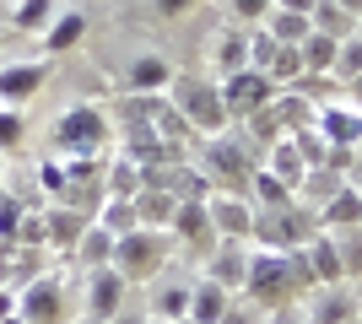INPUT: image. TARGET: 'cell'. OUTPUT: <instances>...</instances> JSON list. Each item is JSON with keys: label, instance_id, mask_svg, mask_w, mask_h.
Returning <instances> with one entry per match:
<instances>
[{"label": "cell", "instance_id": "cell-1", "mask_svg": "<svg viewBox=\"0 0 362 324\" xmlns=\"http://www.w3.org/2000/svg\"><path fill=\"white\" fill-rule=\"evenodd\" d=\"M319 211L303 200H287V205H255V232H249V244L271 248V254H292L303 248L308 238H319Z\"/></svg>", "mask_w": 362, "mask_h": 324}, {"label": "cell", "instance_id": "cell-2", "mask_svg": "<svg viewBox=\"0 0 362 324\" xmlns=\"http://www.w3.org/2000/svg\"><path fill=\"white\" fill-rule=\"evenodd\" d=\"M173 108L184 114V124L195 136H222L227 130V103H222V87L216 81H200V76H173Z\"/></svg>", "mask_w": 362, "mask_h": 324}, {"label": "cell", "instance_id": "cell-3", "mask_svg": "<svg viewBox=\"0 0 362 324\" xmlns=\"http://www.w3.org/2000/svg\"><path fill=\"white\" fill-rule=\"evenodd\" d=\"M108 265H114L130 287H136V281H151L168 265V232L136 227V232H124V238H114V260Z\"/></svg>", "mask_w": 362, "mask_h": 324}, {"label": "cell", "instance_id": "cell-4", "mask_svg": "<svg viewBox=\"0 0 362 324\" xmlns=\"http://www.w3.org/2000/svg\"><path fill=\"white\" fill-rule=\"evenodd\" d=\"M103 140H108V114L92 108V103H76L54 119V146H60L65 157H98Z\"/></svg>", "mask_w": 362, "mask_h": 324}, {"label": "cell", "instance_id": "cell-5", "mask_svg": "<svg viewBox=\"0 0 362 324\" xmlns=\"http://www.w3.org/2000/svg\"><path fill=\"white\" fill-rule=\"evenodd\" d=\"M206 179H211V189H222V195H249V184H255V162L233 146L227 136H211L206 140Z\"/></svg>", "mask_w": 362, "mask_h": 324}, {"label": "cell", "instance_id": "cell-6", "mask_svg": "<svg viewBox=\"0 0 362 324\" xmlns=\"http://www.w3.org/2000/svg\"><path fill=\"white\" fill-rule=\"evenodd\" d=\"M276 97V81L265 76V71H255V65H243V71H233V76H222V103H227V119H249V114H259V108Z\"/></svg>", "mask_w": 362, "mask_h": 324}, {"label": "cell", "instance_id": "cell-7", "mask_svg": "<svg viewBox=\"0 0 362 324\" xmlns=\"http://www.w3.org/2000/svg\"><path fill=\"white\" fill-rule=\"evenodd\" d=\"M16 313L28 324H65V287L54 276H33L16 287Z\"/></svg>", "mask_w": 362, "mask_h": 324}, {"label": "cell", "instance_id": "cell-8", "mask_svg": "<svg viewBox=\"0 0 362 324\" xmlns=\"http://www.w3.org/2000/svg\"><path fill=\"white\" fill-rule=\"evenodd\" d=\"M206 211H211L216 238H238V244H249V232H255V200H249V195H222V189H211Z\"/></svg>", "mask_w": 362, "mask_h": 324}, {"label": "cell", "instance_id": "cell-9", "mask_svg": "<svg viewBox=\"0 0 362 324\" xmlns=\"http://www.w3.org/2000/svg\"><path fill=\"white\" fill-rule=\"evenodd\" d=\"M357 313H362V297L346 292V281L308 292V324H357Z\"/></svg>", "mask_w": 362, "mask_h": 324}, {"label": "cell", "instance_id": "cell-10", "mask_svg": "<svg viewBox=\"0 0 362 324\" xmlns=\"http://www.w3.org/2000/svg\"><path fill=\"white\" fill-rule=\"evenodd\" d=\"M124 292H130V281L114 270V265H98V270H87V313L92 319H114V313L124 308Z\"/></svg>", "mask_w": 362, "mask_h": 324}, {"label": "cell", "instance_id": "cell-11", "mask_svg": "<svg viewBox=\"0 0 362 324\" xmlns=\"http://www.w3.org/2000/svg\"><path fill=\"white\" fill-rule=\"evenodd\" d=\"M168 238H184L195 254H211V248L222 244V238H216V227H211V211H206V200H179Z\"/></svg>", "mask_w": 362, "mask_h": 324}, {"label": "cell", "instance_id": "cell-12", "mask_svg": "<svg viewBox=\"0 0 362 324\" xmlns=\"http://www.w3.org/2000/svg\"><path fill=\"white\" fill-rule=\"evenodd\" d=\"M249 260H255V248H243L238 238H222V244L206 254V276L227 292H243V276H249Z\"/></svg>", "mask_w": 362, "mask_h": 324}, {"label": "cell", "instance_id": "cell-13", "mask_svg": "<svg viewBox=\"0 0 362 324\" xmlns=\"http://www.w3.org/2000/svg\"><path fill=\"white\" fill-rule=\"evenodd\" d=\"M314 130L325 136V146H362V114L346 103L314 108Z\"/></svg>", "mask_w": 362, "mask_h": 324}, {"label": "cell", "instance_id": "cell-14", "mask_svg": "<svg viewBox=\"0 0 362 324\" xmlns=\"http://www.w3.org/2000/svg\"><path fill=\"white\" fill-rule=\"evenodd\" d=\"M44 81H49L44 60H28V65H0V103H6V108H22L28 97L44 92Z\"/></svg>", "mask_w": 362, "mask_h": 324}, {"label": "cell", "instance_id": "cell-15", "mask_svg": "<svg viewBox=\"0 0 362 324\" xmlns=\"http://www.w3.org/2000/svg\"><path fill=\"white\" fill-rule=\"evenodd\" d=\"M87 222H92L87 211H76V205H65V200L44 205V227H49V248H54V254H71V248L81 244V232H87Z\"/></svg>", "mask_w": 362, "mask_h": 324}, {"label": "cell", "instance_id": "cell-16", "mask_svg": "<svg viewBox=\"0 0 362 324\" xmlns=\"http://www.w3.org/2000/svg\"><path fill=\"white\" fill-rule=\"evenodd\" d=\"M168 87H173V65L157 60V54H141L124 76V92H141V97H163Z\"/></svg>", "mask_w": 362, "mask_h": 324}, {"label": "cell", "instance_id": "cell-17", "mask_svg": "<svg viewBox=\"0 0 362 324\" xmlns=\"http://www.w3.org/2000/svg\"><path fill=\"white\" fill-rule=\"evenodd\" d=\"M130 205H136V222L151 227V232H168V227H173V211H179V200H173L168 189H151V184H141Z\"/></svg>", "mask_w": 362, "mask_h": 324}, {"label": "cell", "instance_id": "cell-18", "mask_svg": "<svg viewBox=\"0 0 362 324\" xmlns=\"http://www.w3.org/2000/svg\"><path fill=\"white\" fill-rule=\"evenodd\" d=\"M227 308H233V292H227V287H216L211 276L189 287V319H195V324H216Z\"/></svg>", "mask_w": 362, "mask_h": 324}, {"label": "cell", "instance_id": "cell-19", "mask_svg": "<svg viewBox=\"0 0 362 324\" xmlns=\"http://www.w3.org/2000/svg\"><path fill=\"white\" fill-rule=\"evenodd\" d=\"M319 227H325V232H330V227H362V195L351 184H341L330 200L319 205Z\"/></svg>", "mask_w": 362, "mask_h": 324}, {"label": "cell", "instance_id": "cell-20", "mask_svg": "<svg viewBox=\"0 0 362 324\" xmlns=\"http://www.w3.org/2000/svg\"><path fill=\"white\" fill-rule=\"evenodd\" d=\"M259 168L271 173V179H281V184L292 189V195H298V184H303V173H308V162H303L298 157V146H292V136H281L271 146V162H259Z\"/></svg>", "mask_w": 362, "mask_h": 324}, {"label": "cell", "instance_id": "cell-21", "mask_svg": "<svg viewBox=\"0 0 362 324\" xmlns=\"http://www.w3.org/2000/svg\"><path fill=\"white\" fill-rule=\"evenodd\" d=\"M76 260L87 265V270H98V265H108L114 260V232L108 227H98V222H87V232H81V244L71 248Z\"/></svg>", "mask_w": 362, "mask_h": 324}, {"label": "cell", "instance_id": "cell-22", "mask_svg": "<svg viewBox=\"0 0 362 324\" xmlns=\"http://www.w3.org/2000/svg\"><path fill=\"white\" fill-rule=\"evenodd\" d=\"M308 22H314V32H325V38H335V44H341V38H351V28H357V16L341 11L335 0H319L314 11H308Z\"/></svg>", "mask_w": 362, "mask_h": 324}, {"label": "cell", "instance_id": "cell-23", "mask_svg": "<svg viewBox=\"0 0 362 324\" xmlns=\"http://www.w3.org/2000/svg\"><path fill=\"white\" fill-rule=\"evenodd\" d=\"M330 244L341 254V276L362 281V227H330Z\"/></svg>", "mask_w": 362, "mask_h": 324}, {"label": "cell", "instance_id": "cell-24", "mask_svg": "<svg viewBox=\"0 0 362 324\" xmlns=\"http://www.w3.org/2000/svg\"><path fill=\"white\" fill-rule=\"evenodd\" d=\"M81 32H87V16L81 11H60L54 22H49V32H44V49H54V54H60V49H76Z\"/></svg>", "mask_w": 362, "mask_h": 324}, {"label": "cell", "instance_id": "cell-25", "mask_svg": "<svg viewBox=\"0 0 362 324\" xmlns=\"http://www.w3.org/2000/svg\"><path fill=\"white\" fill-rule=\"evenodd\" d=\"M303 71H308V76H330V65H335V38H325V32H308V38H303Z\"/></svg>", "mask_w": 362, "mask_h": 324}, {"label": "cell", "instance_id": "cell-26", "mask_svg": "<svg viewBox=\"0 0 362 324\" xmlns=\"http://www.w3.org/2000/svg\"><path fill=\"white\" fill-rule=\"evenodd\" d=\"M92 222H98V227H108L114 238H124V232H136V227H141V222H136V205H130V200H103Z\"/></svg>", "mask_w": 362, "mask_h": 324}, {"label": "cell", "instance_id": "cell-27", "mask_svg": "<svg viewBox=\"0 0 362 324\" xmlns=\"http://www.w3.org/2000/svg\"><path fill=\"white\" fill-rule=\"evenodd\" d=\"M308 32H314V22L303 11H271V38L276 44H303Z\"/></svg>", "mask_w": 362, "mask_h": 324}, {"label": "cell", "instance_id": "cell-28", "mask_svg": "<svg viewBox=\"0 0 362 324\" xmlns=\"http://www.w3.org/2000/svg\"><path fill=\"white\" fill-rule=\"evenodd\" d=\"M330 76H341V81H357V76H362V32L341 38V49H335V65H330Z\"/></svg>", "mask_w": 362, "mask_h": 324}, {"label": "cell", "instance_id": "cell-29", "mask_svg": "<svg viewBox=\"0 0 362 324\" xmlns=\"http://www.w3.org/2000/svg\"><path fill=\"white\" fill-rule=\"evenodd\" d=\"M44 22H54V0H16L11 6V28L33 32V28H44Z\"/></svg>", "mask_w": 362, "mask_h": 324}, {"label": "cell", "instance_id": "cell-30", "mask_svg": "<svg viewBox=\"0 0 362 324\" xmlns=\"http://www.w3.org/2000/svg\"><path fill=\"white\" fill-rule=\"evenodd\" d=\"M243 65H249V38H243V32H227L222 44H216V71L233 76V71H243Z\"/></svg>", "mask_w": 362, "mask_h": 324}, {"label": "cell", "instance_id": "cell-31", "mask_svg": "<svg viewBox=\"0 0 362 324\" xmlns=\"http://www.w3.org/2000/svg\"><path fill=\"white\" fill-rule=\"evenodd\" d=\"M22 140H28V119H22V108H6V103H0V157L16 152Z\"/></svg>", "mask_w": 362, "mask_h": 324}, {"label": "cell", "instance_id": "cell-32", "mask_svg": "<svg viewBox=\"0 0 362 324\" xmlns=\"http://www.w3.org/2000/svg\"><path fill=\"white\" fill-rule=\"evenodd\" d=\"M157 319H168V324L189 319V287H163V297H157Z\"/></svg>", "mask_w": 362, "mask_h": 324}, {"label": "cell", "instance_id": "cell-33", "mask_svg": "<svg viewBox=\"0 0 362 324\" xmlns=\"http://www.w3.org/2000/svg\"><path fill=\"white\" fill-rule=\"evenodd\" d=\"M38 184H44V195H54V200H60V195H65V162H60V157L38 168Z\"/></svg>", "mask_w": 362, "mask_h": 324}, {"label": "cell", "instance_id": "cell-34", "mask_svg": "<svg viewBox=\"0 0 362 324\" xmlns=\"http://www.w3.org/2000/svg\"><path fill=\"white\" fill-rule=\"evenodd\" d=\"M271 11H276V0H233L238 22H259V16H271Z\"/></svg>", "mask_w": 362, "mask_h": 324}, {"label": "cell", "instance_id": "cell-35", "mask_svg": "<svg viewBox=\"0 0 362 324\" xmlns=\"http://www.w3.org/2000/svg\"><path fill=\"white\" fill-rule=\"evenodd\" d=\"M216 324H255V313H249V308H238V303H233V308H227V313H222V319H216Z\"/></svg>", "mask_w": 362, "mask_h": 324}, {"label": "cell", "instance_id": "cell-36", "mask_svg": "<svg viewBox=\"0 0 362 324\" xmlns=\"http://www.w3.org/2000/svg\"><path fill=\"white\" fill-rule=\"evenodd\" d=\"M189 6H195V0H157V11H163V16H184Z\"/></svg>", "mask_w": 362, "mask_h": 324}, {"label": "cell", "instance_id": "cell-37", "mask_svg": "<svg viewBox=\"0 0 362 324\" xmlns=\"http://www.w3.org/2000/svg\"><path fill=\"white\" fill-rule=\"evenodd\" d=\"M314 6H319V0H276V11H303V16L314 11Z\"/></svg>", "mask_w": 362, "mask_h": 324}, {"label": "cell", "instance_id": "cell-38", "mask_svg": "<svg viewBox=\"0 0 362 324\" xmlns=\"http://www.w3.org/2000/svg\"><path fill=\"white\" fill-rule=\"evenodd\" d=\"M108 324H146V313H124V308H119V313H114Z\"/></svg>", "mask_w": 362, "mask_h": 324}, {"label": "cell", "instance_id": "cell-39", "mask_svg": "<svg viewBox=\"0 0 362 324\" xmlns=\"http://www.w3.org/2000/svg\"><path fill=\"white\" fill-rule=\"evenodd\" d=\"M341 11H351V16H362V0H335Z\"/></svg>", "mask_w": 362, "mask_h": 324}, {"label": "cell", "instance_id": "cell-40", "mask_svg": "<svg viewBox=\"0 0 362 324\" xmlns=\"http://www.w3.org/2000/svg\"><path fill=\"white\" fill-rule=\"evenodd\" d=\"M0 28H11V0H0Z\"/></svg>", "mask_w": 362, "mask_h": 324}, {"label": "cell", "instance_id": "cell-41", "mask_svg": "<svg viewBox=\"0 0 362 324\" xmlns=\"http://www.w3.org/2000/svg\"><path fill=\"white\" fill-rule=\"evenodd\" d=\"M346 87H351V97H357V103H362V76H357V81H346Z\"/></svg>", "mask_w": 362, "mask_h": 324}, {"label": "cell", "instance_id": "cell-42", "mask_svg": "<svg viewBox=\"0 0 362 324\" xmlns=\"http://www.w3.org/2000/svg\"><path fill=\"white\" fill-rule=\"evenodd\" d=\"M146 324H168V319H157V313H146Z\"/></svg>", "mask_w": 362, "mask_h": 324}, {"label": "cell", "instance_id": "cell-43", "mask_svg": "<svg viewBox=\"0 0 362 324\" xmlns=\"http://www.w3.org/2000/svg\"><path fill=\"white\" fill-rule=\"evenodd\" d=\"M76 324H103V319H92V313H87V319H76Z\"/></svg>", "mask_w": 362, "mask_h": 324}, {"label": "cell", "instance_id": "cell-44", "mask_svg": "<svg viewBox=\"0 0 362 324\" xmlns=\"http://www.w3.org/2000/svg\"><path fill=\"white\" fill-rule=\"evenodd\" d=\"M0 184H6V162H0Z\"/></svg>", "mask_w": 362, "mask_h": 324}, {"label": "cell", "instance_id": "cell-45", "mask_svg": "<svg viewBox=\"0 0 362 324\" xmlns=\"http://www.w3.org/2000/svg\"><path fill=\"white\" fill-rule=\"evenodd\" d=\"M179 324H195V319H179Z\"/></svg>", "mask_w": 362, "mask_h": 324}]
</instances>
